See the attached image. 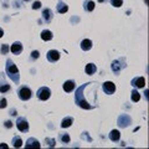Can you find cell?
<instances>
[{"instance_id":"cell-31","label":"cell","mask_w":149,"mask_h":149,"mask_svg":"<svg viewBox=\"0 0 149 149\" xmlns=\"http://www.w3.org/2000/svg\"><path fill=\"white\" fill-rule=\"evenodd\" d=\"M13 127V122L11 120H6L5 122V128H11Z\"/></svg>"},{"instance_id":"cell-35","label":"cell","mask_w":149,"mask_h":149,"mask_svg":"<svg viewBox=\"0 0 149 149\" xmlns=\"http://www.w3.org/2000/svg\"><path fill=\"white\" fill-rule=\"evenodd\" d=\"M25 1H29V0H25Z\"/></svg>"},{"instance_id":"cell-32","label":"cell","mask_w":149,"mask_h":149,"mask_svg":"<svg viewBox=\"0 0 149 149\" xmlns=\"http://www.w3.org/2000/svg\"><path fill=\"white\" fill-rule=\"evenodd\" d=\"M0 148H4V149H8V146H6V144H5V143H1V144H0Z\"/></svg>"},{"instance_id":"cell-15","label":"cell","mask_w":149,"mask_h":149,"mask_svg":"<svg viewBox=\"0 0 149 149\" xmlns=\"http://www.w3.org/2000/svg\"><path fill=\"white\" fill-rule=\"evenodd\" d=\"M109 139H111L112 142H118L119 139H120V133H119V130H117V129L111 130V133H109Z\"/></svg>"},{"instance_id":"cell-12","label":"cell","mask_w":149,"mask_h":149,"mask_svg":"<svg viewBox=\"0 0 149 149\" xmlns=\"http://www.w3.org/2000/svg\"><path fill=\"white\" fill-rule=\"evenodd\" d=\"M9 50H10L14 55L21 54V51H22V44L20 42V41H16V42H14V44L11 45V47L9 49Z\"/></svg>"},{"instance_id":"cell-21","label":"cell","mask_w":149,"mask_h":149,"mask_svg":"<svg viewBox=\"0 0 149 149\" xmlns=\"http://www.w3.org/2000/svg\"><path fill=\"white\" fill-rule=\"evenodd\" d=\"M72 123H73V118L72 117H66V118H63V120L61 122V127L62 128H68V127H71Z\"/></svg>"},{"instance_id":"cell-27","label":"cell","mask_w":149,"mask_h":149,"mask_svg":"<svg viewBox=\"0 0 149 149\" xmlns=\"http://www.w3.org/2000/svg\"><path fill=\"white\" fill-rule=\"evenodd\" d=\"M9 45L8 44H4V45H1V49H0V51H1V55H6L8 52H9Z\"/></svg>"},{"instance_id":"cell-3","label":"cell","mask_w":149,"mask_h":149,"mask_svg":"<svg viewBox=\"0 0 149 149\" xmlns=\"http://www.w3.org/2000/svg\"><path fill=\"white\" fill-rule=\"evenodd\" d=\"M112 67V71L114 73H119L125 67V60L124 58H118V60H114L111 65Z\"/></svg>"},{"instance_id":"cell-24","label":"cell","mask_w":149,"mask_h":149,"mask_svg":"<svg viewBox=\"0 0 149 149\" xmlns=\"http://www.w3.org/2000/svg\"><path fill=\"white\" fill-rule=\"evenodd\" d=\"M60 141L63 142V143H68L70 142V136L67 133H62V134H60Z\"/></svg>"},{"instance_id":"cell-26","label":"cell","mask_w":149,"mask_h":149,"mask_svg":"<svg viewBox=\"0 0 149 149\" xmlns=\"http://www.w3.org/2000/svg\"><path fill=\"white\" fill-rule=\"evenodd\" d=\"M45 143L47 144V147H49V148H54L56 142H55V139H54V138H46V139H45Z\"/></svg>"},{"instance_id":"cell-22","label":"cell","mask_w":149,"mask_h":149,"mask_svg":"<svg viewBox=\"0 0 149 149\" xmlns=\"http://www.w3.org/2000/svg\"><path fill=\"white\" fill-rule=\"evenodd\" d=\"M22 146V139L21 137H19V136H15L13 138V147L14 148H21Z\"/></svg>"},{"instance_id":"cell-5","label":"cell","mask_w":149,"mask_h":149,"mask_svg":"<svg viewBox=\"0 0 149 149\" xmlns=\"http://www.w3.org/2000/svg\"><path fill=\"white\" fill-rule=\"evenodd\" d=\"M16 127L21 133H26L29 130V122L24 117H19L16 120Z\"/></svg>"},{"instance_id":"cell-20","label":"cell","mask_w":149,"mask_h":149,"mask_svg":"<svg viewBox=\"0 0 149 149\" xmlns=\"http://www.w3.org/2000/svg\"><path fill=\"white\" fill-rule=\"evenodd\" d=\"M85 71H86L87 74H95L96 71H97V67H96L95 63H88V65H86Z\"/></svg>"},{"instance_id":"cell-9","label":"cell","mask_w":149,"mask_h":149,"mask_svg":"<svg viewBox=\"0 0 149 149\" xmlns=\"http://www.w3.org/2000/svg\"><path fill=\"white\" fill-rule=\"evenodd\" d=\"M130 85L134 88H143L146 86V78L144 77H134L132 81H130Z\"/></svg>"},{"instance_id":"cell-19","label":"cell","mask_w":149,"mask_h":149,"mask_svg":"<svg viewBox=\"0 0 149 149\" xmlns=\"http://www.w3.org/2000/svg\"><path fill=\"white\" fill-rule=\"evenodd\" d=\"M52 37H54V35L50 30H44L41 32V39L44 41H50V40H52Z\"/></svg>"},{"instance_id":"cell-1","label":"cell","mask_w":149,"mask_h":149,"mask_svg":"<svg viewBox=\"0 0 149 149\" xmlns=\"http://www.w3.org/2000/svg\"><path fill=\"white\" fill-rule=\"evenodd\" d=\"M5 71H6V74L9 77L11 78V81L14 83H17L20 82V73H19V70L16 67V65L14 63L10 58L6 60V67H5Z\"/></svg>"},{"instance_id":"cell-29","label":"cell","mask_w":149,"mask_h":149,"mask_svg":"<svg viewBox=\"0 0 149 149\" xmlns=\"http://www.w3.org/2000/svg\"><path fill=\"white\" fill-rule=\"evenodd\" d=\"M41 8V1H35L34 4H32V9L34 10H37V9Z\"/></svg>"},{"instance_id":"cell-34","label":"cell","mask_w":149,"mask_h":149,"mask_svg":"<svg viewBox=\"0 0 149 149\" xmlns=\"http://www.w3.org/2000/svg\"><path fill=\"white\" fill-rule=\"evenodd\" d=\"M98 1H100V3H104V1H106V0H98Z\"/></svg>"},{"instance_id":"cell-11","label":"cell","mask_w":149,"mask_h":149,"mask_svg":"<svg viewBox=\"0 0 149 149\" xmlns=\"http://www.w3.org/2000/svg\"><path fill=\"white\" fill-rule=\"evenodd\" d=\"M41 146H40V142L37 141V139L35 138H29L27 139V142L25 144V148L26 149H30V148H36V149H39Z\"/></svg>"},{"instance_id":"cell-10","label":"cell","mask_w":149,"mask_h":149,"mask_svg":"<svg viewBox=\"0 0 149 149\" xmlns=\"http://www.w3.org/2000/svg\"><path fill=\"white\" fill-rule=\"evenodd\" d=\"M42 19H44V21L46 22V24H49V22L52 21V19H54L52 10H51V9H44V11H42Z\"/></svg>"},{"instance_id":"cell-16","label":"cell","mask_w":149,"mask_h":149,"mask_svg":"<svg viewBox=\"0 0 149 149\" xmlns=\"http://www.w3.org/2000/svg\"><path fill=\"white\" fill-rule=\"evenodd\" d=\"M81 49H82L83 51L91 50V49H92V41H91V40H88V39L82 40V41H81Z\"/></svg>"},{"instance_id":"cell-23","label":"cell","mask_w":149,"mask_h":149,"mask_svg":"<svg viewBox=\"0 0 149 149\" xmlns=\"http://www.w3.org/2000/svg\"><path fill=\"white\" fill-rule=\"evenodd\" d=\"M141 100V95H139V92L137 90H133L132 91V101L133 102H138Z\"/></svg>"},{"instance_id":"cell-18","label":"cell","mask_w":149,"mask_h":149,"mask_svg":"<svg viewBox=\"0 0 149 149\" xmlns=\"http://www.w3.org/2000/svg\"><path fill=\"white\" fill-rule=\"evenodd\" d=\"M8 91H10V85H8V82L1 77V81H0V92L5 93Z\"/></svg>"},{"instance_id":"cell-2","label":"cell","mask_w":149,"mask_h":149,"mask_svg":"<svg viewBox=\"0 0 149 149\" xmlns=\"http://www.w3.org/2000/svg\"><path fill=\"white\" fill-rule=\"evenodd\" d=\"M17 96H19V98H20L21 101H29L31 98V96H32V91L30 90L29 87L21 86L17 90Z\"/></svg>"},{"instance_id":"cell-13","label":"cell","mask_w":149,"mask_h":149,"mask_svg":"<svg viewBox=\"0 0 149 149\" xmlns=\"http://www.w3.org/2000/svg\"><path fill=\"white\" fill-rule=\"evenodd\" d=\"M74 87H76V83H74V81H72V80H68L63 83V91L67 92V93L72 92L74 90Z\"/></svg>"},{"instance_id":"cell-14","label":"cell","mask_w":149,"mask_h":149,"mask_svg":"<svg viewBox=\"0 0 149 149\" xmlns=\"http://www.w3.org/2000/svg\"><path fill=\"white\" fill-rule=\"evenodd\" d=\"M56 10H57V13H60V14H65V13H67L68 6L63 1L60 0V1L57 3V5H56Z\"/></svg>"},{"instance_id":"cell-17","label":"cell","mask_w":149,"mask_h":149,"mask_svg":"<svg viewBox=\"0 0 149 149\" xmlns=\"http://www.w3.org/2000/svg\"><path fill=\"white\" fill-rule=\"evenodd\" d=\"M83 9L88 13L93 11V9H95V3H93L92 0H86V1L83 3Z\"/></svg>"},{"instance_id":"cell-25","label":"cell","mask_w":149,"mask_h":149,"mask_svg":"<svg viewBox=\"0 0 149 149\" xmlns=\"http://www.w3.org/2000/svg\"><path fill=\"white\" fill-rule=\"evenodd\" d=\"M123 4V0H111V5L114 8H120Z\"/></svg>"},{"instance_id":"cell-28","label":"cell","mask_w":149,"mask_h":149,"mask_svg":"<svg viewBox=\"0 0 149 149\" xmlns=\"http://www.w3.org/2000/svg\"><path fill=\"white\" fill-rule=\"evenodd\" d=\"M39 57H40V52H39V51H32V52H31V56H30V60L35 61V60H37Z\"/></svg>"},{"instance_id":"cell-30","label":"cell","mask_w":149,"mask_h":149,"mask_svg":"<svg viewBox=\"0 0 149 149\" xmlns=\"http://www.w3.org/2000/svg\"><path fill=\"white\" fill-rule=\"evenodd\" d=\"M5 107H6V100L1 98L0 100V108H5Z\"/></svg>"},{"instance_id":"cell-8","label":"cell","mask_w":149,"mask_h":149,"mask_svg":"<svg viewBox=\"0 0 149 149\" xmlns=\"http://www.w3.org/2000/svg\"><path fill=\"white\" fill-rule=\"evenodd\" d=\"M46 57H47L49 62H56L60 60V57H61V54H60L57 50H50L47 52V55H46Z\"/></svg>"},{"instance_id":"cell-7","label":"cell","mask_w":149,"mask_h":149,"mask_svg":"<svg viewBox=\"0 0 149 149\" xmlns=\"http://www.w3.org/2000/svg\"><path fill=\"white\" fill-rule=\"evenodd\" d=\"M102 90H103V92L106 93V95H113V93L116 92V85L113 82L111 81H107L104 82L103 85H102Z\"/></svg>"},{"instance_id":"cell-4","label":"cell","mask_w":149,"mask_h":149,"mask_svg":"<svg viewBox=\"0 0 149 149\" xmlns=\"http://www.w3.org/2000/svg\"><path fill=\"white\" fill-rule=\"evenodd\" d=\"M36 96H37V98L41 100V101H47L51 96V91H50L49 87H41V88H39Z\"/></svg>"},{"instance_id":"cell-6","label":"cell","mask_w":149,"mask_h":149,"mask_svg":"<svg viewBox=\"0 0 149 149\" xmlns=\"http://www.w3.org/2000/svg\"><path fill=\"white\" fill-rule=\"evenodd\" d=\"M117 123L120 128H127L128 125L132 123V118H130L128 114H120L117 119Z\"/></svg>"},{"instance_id":"cell-33","label":"cell","mask_w":149,"mask_h":149,"mask_svg":"<svg viewBox=\"0 0 149 149\" xmlns=\"http://www.w3.org/2000/svg\"><path fill=\"white\" fill-rule=\"evenodd\" d=\"M4 36V31H3V29H0V37H3Z\"/></svg>"}]
</instances>
